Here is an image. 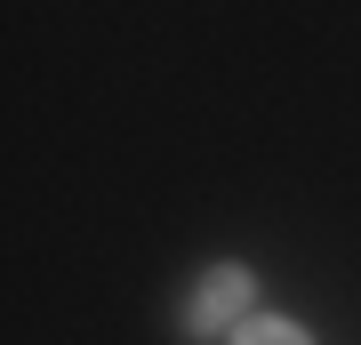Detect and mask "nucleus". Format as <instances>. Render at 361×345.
I'll list each match as a JSON object with an SVG mask.
<instances>
[{
    "instance_id": "obj_1",
    "label": "nucleus",
    "mask_w": 361,
    "mask_h": 345,
    "mask_svg": "<svg viewBox=\"0 0 361 345\" xmlns=\"http://www.w3.org/2000/svg\"><path fill=\"white\" fill-rule=\"evenodd\" d=\"M241 305H249V273L241 265H217L193 289V329H225V321H241Z\"/></svg>"
},
{
    "instance_id": "obj_2",
    "label": "nucleus",
    "mask_w": 361,
    "mask_h": 345,
    "mask_svg": "<svg viewBox=\"0 0 361 345\" xmlns=\"http://www.w3.org/2000/svg\"><path fill=\"white\" fill-rule=\"evenodd\" d=\"M233 345H305V329H297V321L257 313V321H241V329H233Z\"/></svg>"
}]
</instances>
